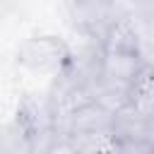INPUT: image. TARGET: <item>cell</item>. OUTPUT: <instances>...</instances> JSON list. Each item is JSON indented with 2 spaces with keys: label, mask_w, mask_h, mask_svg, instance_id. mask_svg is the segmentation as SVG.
I'll return each mask as SVG.
<instances>
[{
  "label": "cell",
  "mask_w": 154,
  "mask_h": 154,
  "mask_svg": "<svg viewBox=\"0 0 154 154\" xmlns=\"http://www.w3.org/2000/svg\"><path fill=\"white\" fill-rule=\"evenodd\" d=\"M113 137L120 152H154V118L128 103L125 108L116 111Z\"/></svg>",
  "instance_id": "obj_1"
},
{
  "label": "cell",
  "mask_w": 154,
  "mask_h": 154,
  "mask_svg": "<svg viewBox=\"0 0 154 154\" xmlns=\"http://www.w3.org/2000/svg\"><path fill=\"white\" fill-rule=\"evenodd\" d=\"M70 55H72L70 46L58 36H34L24 41L17 51L19 65L29 70H38V72L65 70V65L70 63Z\"/></svg>",
  "instance_id": "obj_2"
},
{
  "label": "cell",
  "mask_w": 154,
  "mask_h": 154,
  "mask_svg": "<svg viewBox=\"0 0 154 154\" xmlns=\"http://www.w3.org/2000/svg\"><path fill=\"white\" fill-rule=\"evenodd\" d=\"M113 118L116 113L99 103L96 99H87L77 103L67 116V137H96V135H111L113 132Z\"/></svg>",
  "instance_id": "obj_3"
},
{
  "label": "cell",
  "mask_w": 154,
  "mask_h": 154,
  "mask_svg": "<svg viewBox=\"0 0 154 154\" xmlns=\"http://www.w3.org/2000/svg\"><path fill=\"white\" fill-rule=\"evenodd\" d=\"M147 65L142 51H103L101 55V77L106 82H116L130 87L137 72Z\"/></svg>",
  "instance_id": "obj_4"
},
{
  "label": "cell",
  "mask_w": 154,
  "mask_h": 154,
  "mask_svg": "<svg viewBox=\"0 0 154 154\" xmlns=\"http://www.w3.org/2000/svg\"><path fill=\"white\" fill-rule=\"evenodd\" d=\"M128 96H130L132 108H137L140 113L154 118V65L147 63L137 72V77L128 87Z\"/></svg>",
  "instance_id": "obj_5"
},
{
  "label": "cell",
  "mask_w": 154,
  "mask_h": 154,
  "mask_svg": "<svg viewBox=\"0 0 154 154\" xmlns=\"http://www.w3.org/2000/svg\"><path fill=\"white\" fill-rule=\"evenodd\" d=\"M7 5H10V0H0V12H2V10L7 7Z\"/></svg>",
  "instance_id": "obj_6"
}]
</instances>
